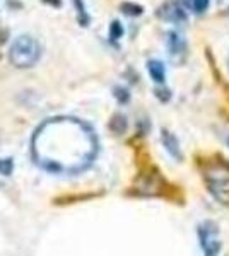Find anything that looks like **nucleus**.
Returning a JSON list of instances; mask_svg holds the SVG:
<instances>
[{
  "instance_id": "19",
  "label": "nucleus",
  "mask_w": 229,
  "mask_h": 256,
  "mask_svg": "<svg viewBox=\"0 0 229 256\" xmlns=\"http://www.w3.org/2000/svg\"><path fill=\"white\" fill-rule=\"evenodd\" d=\"M227 68H229V58H227Z\"/></svg>"
},
{
  "instance_id": "10",
  "label": "nucleus",
  "mask_w": 229,
  "mask_h": 256,
  "mask_svg": "<svg viewBox=\"0 0 229 256\" xmlns=\"http://www.w3.org/2000/svg\"><path fill=\"white\" fill-rule=\"evenodd\" d=\"M74 7H76V18H77V22L81 24L82 28H89L91 24V16L89 12L86 10V6L82 0H72Z\"/></svg>"
},
{
  "instance_id": "6",
  "label": "nucleus",
  "mask_w": 229,
  "mask_h": 256,
  "mask_svg": "<svg viewBox=\"0 0 229 256\" xmlns=\"http://www.w3.org/2000/svg\"><path fill=\"white\" fill-rule=\"evenodd\" d=\"M156 14L157 18L169 20V22H183V20H186V12L176 2H166L164 6H161L157 9Z\"/></svg>"
},
{
  "instance_id": "14",
  "label": "nucleus",
  "mask_w": 229,
  "mask_h": 256,
  "mask_svg": "<svg viewBox=\"0 0 229 256\" xmlns=\"http://www.w3.org/2000/svg\"><path fill=\"white\" fill-rule=\"evenodd\" d=\"M113 96L118 99V102H127L130 99V94L125 88H115L113 89Z\"/></svg>"
},
{
  "instance_id": "13",
  "label": "nucleus",
  "mask_w": 229,
  "mask_h": 256,
  "mask_svg": "<svg viewBox=\"0 0 229 256\" xmlns=\"http://www.w3.org/2000/svg\"><path fill=\"white\" fill-rule=\"evenodd\" d=\"M123 32H125V30H123V26H122L120 20H113V22L110 24V31H108V34H110L111 41H118L123 36Z\"/></svg>"
},
{
  "instance_id": "18",
  "label": "nucleus",
  "mask_w": 229,
  "mask_h": 256,
  "mask_svg": "<svg viewBox=\"0 0 229 256\" xmlns=\"http://www.w3.org/2000/svg\"><path fill=\"white\" fill-rule=\"evenodd\" d=\"M156 96H157V98H161L162 101H168V99H169V96H171V94H169L166 89H161V90L157 89V90H156Z\"/></svg>"
},
{
  "instance_id": "4",
  "label": "nucleus",
  "mask_w": 229,
  "mask_h": 256,
  "mask_svg": "<svg viewBox=\"0 0 229 256\" xmlns=\"http://www.w3.org/2000/svg\"><path fill=\"white\" fill-rule=\"evenodd\" d=\"M198 241L205 256H217L220 250L219 230L214 222H203L198 227Z\"/></svg>"
},
{
  "instance_id": "5",
  "label": "nucleus",
  "mask_w": 229,
  "mask_h": 256,
  "mask_svg": "<svg viewBox=\"0 0 229 256\" xmlns=\"http://www.w3.org/2000/svg\"><path fill=\"white\" fill-rule=\"evenodd\" d=\"M161 186H162V181L157 172H144V174L140 176L135 190L140 193V195L152 196V195H159Z\"/></svg>"
},
{
  "instance_id": "7",
  "label": "nucleus",
  "mask_w": 229,
  "mask_h": 256,
  "mask_svg": "<svg viewBox=\"0 0 229 256\" xmlns=\"http://www.w3.org/2000/svg\"><path fill=\"white\" fill-rule=\"evenodd\" d=\"M161 142H162V146L166 147V150L169 152V156H173L174 159L181 160V148H180V144H178V138L174 137L171 132L161 130Z\"/></svg>"
},
{
  "instance_id": "1",
  "label": "nucleus",
  "mask_w": 229,
  "mask_h": 256,
  "mask_svg": "<svg viewBox=\"0 0 229 256\" xmlns=\"http://www.w3.org/2000/svg\"><path fill=\"white\" fill-rule=\"evenodd\" d=\"M98 147L94 130L81 118L53 116L33 134L31 158L45 171L76 174L93 164Z\"/></svg>"
},
{
  "instance_id": "16",
  "label": "nucleus",
  "mask_w": 229,
  "mask_h": 256,
  "mask_svg": "<svg viewBox=\"0 0 229 256\" xmlns=\"http://www.w3.org/2000/svg\"><path fill=\"white\" fill-rule=\"evenodd\" d=\"M12 172V160L11 159H0V174L9 176Z\"/></svg>"
},
{
  "instance_id": "15",
  "label": "nucleus",
  "mask_w": 229,
  "mask_h": 256,
  "mask_svg": "<svg viewBox=\"0 0 229 256\" xmlns=\"http://www.w3.org/2000/svg\"><path fill=\"white\" fill-rule=\"evenodd\" d=\"M209 2H210V0H191V6H193L195 12L202 14V12L207 10V7H209Z\"/></svg>"
},
{
  "instance_id": "8",
  "label": "nucleus",
  "mask_w": 229,
  "mask_h": 256,
  "mask_svg": "<svg viewBox=\"0 0 229 256\" xmlns=\"http://www.w3.org/2000/svg\"><path fill=\"white\" fill-rule=\"evenodd\" d=\"M186 50V43L185 40L181 38L178 32L169 31L168 32V52L171 56H181Z\"/></svg>"
},
{
  "instance_id": "17",
  "label": "nucleus",
  "mask_w": 229,
  "mask_h": 256,
  "mask_svg": "<svg viewBox=\"0 0 229 256\" xmlns=\"http://www.w3.org/2000/svg\"><path fill=\"white\" fill-rule=\"evenodd\" d=\"M41 4H45V6H50V7H62V0H41Z\"/></svg>"
},
{
  "instance_id": "3",
  "label": "nucleus",
  "mask_w": 229,
  "mask_h": 256,
  "mask_svg": "<svg viewBox=\"0 0 229 256\" xmlns=\"http://www.w3.org/2000/svg\"><path fill=\"white\" fill-rule=\"evenodd\" d=\"M203 178L212 195L229 207V168L220 162H212L203 168Z\"/></svg>"
},
{
  "instance_id": "12",
  "label": "nucleus",
  "mask_w": 229,
  "mask_h": 256,
  "mask_svg": "<svg viewBox=\"0 0 229 256\" xmlns=\"http://www.w3.org/2000/svg\"><path fill=\"white\" fill-rule=\"evenodd\" d=\"M110 126L115 134H123V132L127 130V120H125L123 114H115V116L111 118Z\"/></svg>"
},
{
  "instance_id": "9",
  "label": "nucleus",
  "mask_w": 229,
  "mask_h": 256,
  "mask_svg": "<svg viewBox=\"0 0 229 256\" xmlns=\"http://www.w3.org/2000/svg\"><path fill=\"white\" fill-rule=\"evenodd\" d=\"M147 70H149V76L154 82L157 84H162L166 79V70H164V65L162 62L159 60H149L147 62Z\"/></svg>"
},
{
  "instance_id": "20",
  "label": "nucleus",
  "mask_w": 229,
  "mask_h": 256,
  "mask_svg": "<svg viewBox=\"0 0 229 256\" xmlns=\"http://www.w3.org/2000/svg\"><path fill=\"white\" fill-rule=\"evenodd\" d=\"M227 144H229V138H227Z\"/></svg>"
},
{
  "instance_id": "2",
  "label": "nucleus",
  "mask_w": 229,
  "mask_h": 256,
  "mask_svg": "<svg viewBox=\"0 0 229 256\" xmlns=\"http://www.w3.org/2000/svg\"><path fill=\"white\" fill-rule=\"evenodd\" d=\"M9 62L16 68H31L41 58V46L33 36L21 34L9 46Z\"/></svg>"
},
{
  "instance_id": "11",
  "label": "nucleus",
  "mask_w": 229,
  "mask_h": 256,
  "mask_svg": "<svg viewBox=\"0 0 229 256\" xmlns=\"http://www.w3.org/2000/svg\"><path fill=\"white\" fill-rule=\"evenodd\" d=\"M120 10H122L125 16H128V18H137V16L144 14V7L139 6V4H134V2L120 4Z\"/></svg>"
}]
</instances>
